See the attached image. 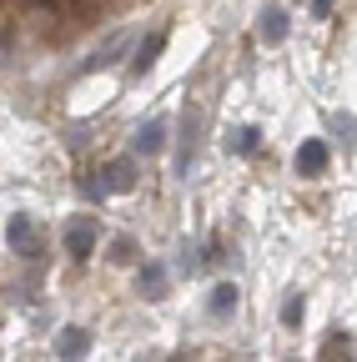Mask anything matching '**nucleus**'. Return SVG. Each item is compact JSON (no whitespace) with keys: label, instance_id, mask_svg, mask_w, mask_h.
Segmentation results:
<instances>
[{"label":"nucleus","instance_id":"0eeeda50","mask_svg":"<svg viewBox=\"0 0 357 362\" xmlns=\"http://www.w3.org/2000/svg\"><path fill=\"white\" fill-rule=\"evenodd\" d=\"M136 292H141L146 302H161V297H166V267H161V262H141V272H136Z\"/></svg>","mask_w":357,"mask_h":362},{"label":"nucleus","instance_id":"2eb2a0df","mask_svg":"<svg viewBox=\"0 0 357 362\" xmlns=\"http://www.w3.org/2000/svg\"><path fill=\"white\" fill-rule=\"evenodd\" d=\"M232 151H237V156H257V151H262V131H257V126H242V131L232 136Z\"/></svg>","mask_w":357,"mask_h":362},{"label":"nucleus","instance_id":"6ab92c4d","mask_svg":"<svg viewBox=\"0 0 357 362\" xmlns=\"http://www.w3.org/2000/svg\"><path fill=\"white\" fill-rule=\"evenodd\" d=\"M332 11V0H312V16H327Z\"/></svg>","mask_w":357,"mask_h":362},{"label":"nucleus","instance_id":"f8f14e48","mask_svg":"<svg viewBox=\"0 0 357 362\" xmlns=\"http://www.w3.org/2000/svg\"><path fill=\"white\" fill-rule=\"evenodd\" d=\"M161 146H166V121H161V116L141 121V126H136V151H141V156H156Z\"/></svg>","mask_w":357,"mask_h":362},{"label":"nucleus","instance_id":"20e7f679","mask_svg":"<svg viewBox=\"0 0 357 362\" xmlns=\"http://www.w3.org/2000/svg\"><path fill=\"white\" fill-rule=\"evenodd\" d=\"M126 45H131V35H126V30H111V35L96 45V51L81 61V76H91V71H106V66H116V61L126 56Z\"/></svg>","mask_w":357,"mask_h":362},{"label":"nucleus","instance_id":"9d476101","mask_svg":"<svg viewBox=\"0 0 357 362\" xmlns=\"http://www.w3.org/2000/svg\"><path fill=\"white\" fill-rule=\"evenodd\" d=\"M101 181H106V192H131V187H136V161H131V156H116V161L101 171Z\"/></svg>","mask_w":357,"mask_h":362},{"label":"nucleus","instance_id":"1a4fd4ad","mask_svg":"<svg viewBox=\"0 0 357 362\" xmlns=\"http://www.w3.org/2000/svg\"><path fill=\"white\" fill-rule=\"evenodd\" d=\"M237 302H242L237 282H216V287H211V302H206V312L216 317V322H227V317H237Z\"/></svg>","mask_w":357,"mask_h":362},{"label":"nucleus","instance_id":"a211bd4d","mask_svg":"<svg viewBox=\"0 0 357 362\" xmlns=\"http://www.w3.org/2000/svg\"><path fill=\"white\" fill-rule=\"evenodd\" d=\"M111 257H116V262H136V242H131V237H116V242H111Z\"/></svg>","mask_w":357,"mask_h":362},{"label":"nucleus","instance_id":"423d86ee","mask_svg":"<svg viewBox=\"0 0 357 362\" xmlns=\"http://www.w3.org/2000/svg\"><path fill=\"white\" fill-rule=\"evenodd\" d=\"M161 51H166V30H151V35L136 45V51H131V76H146V71L156 66Z\"/></svg>","mask_w":357,"mask_h":362},{"label":"nucleus","instance_id":"9b49d317","mask_svg":"<svg viewBox=\"0 0 357 362\" xmlns=\"http://www.w3.org/2000/svg\"><path fill=\"white\" fill-rule=\"evenodd\" d=\"M297 171L302 176H322L327 171V141H302L297 146Z\"/></svg>","mask_w":357,"mask_h":362},{"label":"nucleus","instance_id":"ddd939ff","mask_svg":"<svg viewBox=\"0 0 357 362\" xmlns=\"http://www.w3.org/2000/svg\"><path fill=\"white\" fill-rule=\"evenodd\" d=\"M111 11V0H66V16L76 21V25H91V21H101Z\"/></svg>","mask_w":357,"mask_h":362},{"label":"nucleus","instance_id":"7ed1b4c3","mask_svg":"<svg viewBox=\"0 0 357 362\" xmlns=\"http://www.w3.org/2000/svg\"><path fill=\"white\" fill-rule=\"evenodd\" d=\"M6 242H11V252H21V257H40V232H35V216H25V211H16L11 216V226H6Z\"/></svg>","mask_w":357,"mask_h":362},{"label":"nucleus","instance_id":"6e6552de","mask_svg":"<svg viewBox=\"0 0 357 362\" xmlns=\"http://www.w3.org/2000/svg\"><path fill=\"white\" fill-rule=\"evenodd\" d=\"M86 352H91V332H86V327H61V337H56V357L81 362Z\"/></svg>","mask_w":357,"mask_h":362},{"label":"nucleus","instance_id":"f3484780","mask_svg":"<svg viewBox=\"0 0 357 362\" xmlns=\"http://www.w3.org/2000/svg\"><path fill=\"white\" fill-rule=\"evenodd\" d=\"M332 131L342 136V146L352 151V141H357V116H347V111H337V116H332Z\"/></svg>","mask_w":357,"mask_h":362},{"label":"nucleus","instance_id":"aec40b11","mask_svg":"<svg viewBox=\"0 0 357 362\" xmlns=\"http://www.w3.org/2000/svg\"><path fill=\"white\" fill-rule=\"evenodd\" d=\"M287 362H297V357H287Z\"/></svg>","mask_w":357,"mask_h":362},{"label":"nucleus","instance_id":"39448f33","mask_svg":"<svg viewBox=\"0 0 357 362\" xmlns=\"http://www.w3.org/2000/svg\"><path fill=\"white\" fill-rule=\"evenodd\" d=\"M287 30H292V21H287L282 6H262V16H257V35H262V45H282Z\"/></svg>","mask_w":357,"mask_h":362},{"label":"nucleus","instance_id":"4468645a","mask_svg":"<svg viewBox=\"0 0 357 362\" xmlns=\"http://www.w3.org/2000/svg\"><path fill=\"white\" fill-rule=\"evenodd\" d=\"M302 317H307L302 292H287V302H282V327H287V332H297V327H302Z\"/></svg>","mask_w":357,"mask_h":362},{"label":"nucleus","instance_id":"f03ea898","mask_svg":"<svg viewBox=\"0 0 357 362\" xmlns=\"http://www.w3.org/2000/svg\"><path fill=\"white\" fill-rule=\"evenodd\" d=\"M96 242H101V221L96 216H71V226H66V252L76 257V262H86L96 252Z\"/></svg>","mask_w":357,"mask_h":362},{"label":"nucleus","instance_id":"f257e3e1","mask_svg":"<svg viewBox=\"0 0 357 362\" xmlns=\"http://www.w3.org/2000/svg\"><path fill=\"white\" fill-rule=\"evenodd\" d=\"M197 146H201V111H197V106H187V111H182V141H176V161H171V171H176V176H187V171H192Z\"/></svg>","mask_w":357,"mask_h":362},{"label":"nucleus","instance_id":"dca6fc26","mask_svg":"<svg viewBox=\"0 0 357 362\" xmlns=\"http://www.w3.org/2000/svg\"><path fill=\"white\" fill-rule=\"evenodd\" d=\"M347 347H352V332H332L317 362H342V357H347Z\"/></svg>","mask_w":357,"mask_h":362}]
</instances>
